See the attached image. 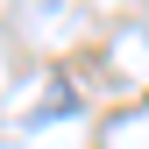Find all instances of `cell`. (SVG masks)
Masks as SVG:
<instances>
[]
</instances>
